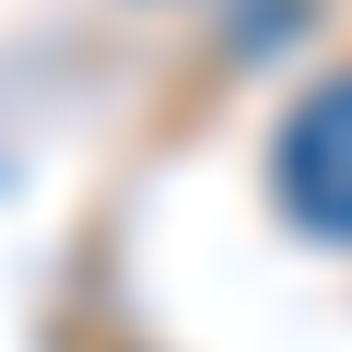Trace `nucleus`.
Listing matches in <instances>:
<instances>
[{
	"label": "nucleus",
	"instance_id": "f257e3e1",
	"mask_svg": "<svg viewBox=\"0 0 352 352\" xmlns=\"http://www.w3.org/2000/svg\"><path fill=\"white\" fill-rule=\"evenodd\" d=\"M270 176H282V212L329 247H352V59L329 82H305V106L282 118L270 141Z\"/></svg>",
	"mask_w": 352,
	"mask_h": 352
}]
</instances>
